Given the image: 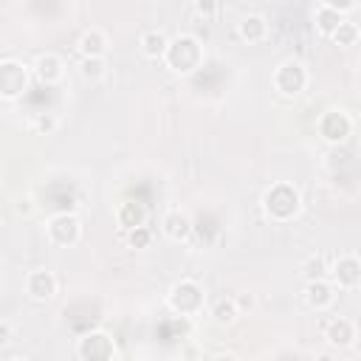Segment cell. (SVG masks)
Returning a JSON list of instances; mask_svg holds the SVG:
<instances>
[{
    "mask_svg": "<svg viewBox=\"0 0 361 361\" xmlns=\"http://www.w3.org/2000/svg\"><path fill=\"white\" fill-rule=\"evenodd\" d=\"M203 56H206V51H203L200 39H197L195 34H178V37H172V39L166 42V51H164L161 62H164L172 73L189 76V73H195V71L200 68Z\"/></svg>",
    "mask_w": 361,
    "mask_h": 361,
    "instance_id": "obj_1",
    "label": "cell"
},
{
    "mask_svg": "<svg viewBox=\"0 0 361 361\" xmlns=\"http://www.w3.org/2000/svg\"><path fill=\"white\" fill-rule=\"evenodd\" d=\"M299 206H302V197H299L296 186H290V183H274V186L265 192V197H262L265 214H268L271 220H276V223L293 220V217L299 214Z\"/></svg>",
    "mask_w": 361,
    "mask_h": 361,
    "instance_id": "obj_2",
    "label": "cell"
},
{
    "mask_svg": "<svg viewBox=\"0 0 361 361\" xmlns=\"http://www.w3.org/2000/svg\"><path fill=\"white\" fill-rule=\"evenodd\" d=\"M169 307L180 316H195L203 310V302H206V290L195 282V279H180L169 288V296H166Z\"/></svg>",
    "mask_w": 361,
    "mask_h": 361,
    "instance_id": "obj_3",
    "label": "cell"
},
{
    "mask_svg": "<svg viewBox=\"0 0 361 361\" xmlns=\"http://www.w3.org/2000/svg\"><path fill=\"white\" fill-rule=\"evenodd\" d=\"M355 8H358L355 0H350V3L322 0V3H316V8H313V25H316V31H319L322 37H333V31L338 28V23L347 20V14H353Z\"/></svg>",
    "mask_w": 361,
    "mask_h": 361,
    "instance_id": "obj_4",
    "label": "cell"
},
{
    "mask_svg": "<svg viewBox=\"0 0 361 361\" xmlns=\"http://www.w3.org/2000/svg\"><path fill=\"white\" fill-rule=\"evenodd\" d=\"M31 68L17 59H3L0 62V99H20L28 87Z\"/></svg>",
    "mask_w": 361,
    "mask_h": 361,
    "instance_id": "obj_5",
    "label": "cell"
},
{
    "mask_svg": "<svg viewBox=\"0 0 361 361\" xmlns=\"http://www.w3.org/2000/svg\"><path fill=\"white\" fill-rule=\"evenodd\" d=\"M271 82H274V87H276L282 96H296V93H302L305 85H307V71H305V65H302L299 59H285V62L276 65Z\"/></svg>",
    "mask_w": 361,
    "mask_h": 361,
    "instance_id": "obj_6",
    "label": "cell"
},
{
    "mask_svg": "<svg viewBox=\"0 0 361 361\" xmlns=\"http://www.w3.org/2000/svg\"><path fill=\"white\" fill-rule=\"evenodd\" d=\"M330 285L336 290H355L358 282H361V262H358V254H341L336 257V262L330 265V274H327Z\"/></svg>",
    "mask_w": 361,
    "mask_h": 361,
    "instance_id": "obj_7",
    "label": "cell"
},
{
    "mask_svg": "<svg viewBox=\"0 0 361 361\" xmlns=\"http://www.w3.org/2000/svg\"><path fill=\"white\" fill-rule=\"evenodd\" d=\"M76 355H79V361H113L116 358V344L107 333L93 330V333H85L76 341Z\"/></svg>",
    "mask_w": 361,
    "mask_h": 361,
    "instance_id": "obj_8",
    "label": "cell"
},
{
    "mask_svg": "<svg viewBox=\"0 0 361 361\" xmlns=\"http://www.w3.org/2000/svg\"><path fill=\"white\" fill-rule=\"evenodd\" d=\"M45 231H48V240H51L54 245H62V248L76 245V243H79V237H82V226H79L76 214H68V212L54 214V217L48 220Z\"/></svg>",
    "mask_w": 361,
    "mask_h": 361,
    "instance_id": "obj_9",
    "label": "cell"
},
{
    "mask_svg": "<svg viewBox=\"0 0 361 361\" xmlns=\"http://www.w3.org/2000/svg\"><path fill=\"white\" fill-rule=\"evenodd\" d=\"M319 133L327 144H341L353 133V118L344 110H327L319 121Z\"/></svg>",
    "mask_w": 361,
    "mask_h": 361,
    "instance_id": "obj_10",
    "label": "cell"
},
{
    "mask_svg": "<svg viewBox=\"0 0 361 361\" xmlns=\"http://www.w3.org/2000/svg\"><path fill=\"white\" fill-rule=\"evenodd\" d=\"M31 73L42 82V85H56L65 79V62L59 54L54 51H45V54H37L34 65H31Z\"/></svg>",
    "mask_w": 361,
    "mask_h": 361,
    "instance_id": "obj_11",
    "label": "cell"
},
{
    "mask_svg": "<svg viewBox=\"0 0 361 361\" xmlns=\"http://www.w3.org/2000/svg\"><path fill=\"white\" fill-rule=\"evenodd\" d=\"M161 231H164L172 243H186V240L192 237L195 226H192V217H189L186 212H180V209H169V212L161 217Z\"/></svg>",
    "mask_w": 361,
    "mask_h": 361,
    "instance_id": "obj_12",
    "label": "cell"
},
{
    "mask_svg": "<svg viewBox=\"0 0 361 361\" xmlns=\"http://www.w3.org/2000/svg\"><path fill=\"white\" fill-rule=\"evenodd\" d=\"M25 293L37 302H48L54 293H56V276L45 268H37L25 276Z\"/></svg>",
    "mask_w": 361,
    "mask_h": 361,
    "instance_id": "obj_13",
    "label": "cell"
},
{
    "mask_svg": "<svg viewBox=\"0 0 361 361\" xmlns=\"http://www.w3.org/2000/svg\"><path fill=\"white\" fill-rule=\"evenodd\" d=\"M324 338H327L330 347H338V350L353 347V344H355V322L347 319V316H336V319L327 324Z\"/></svg>",
    "mask_w": 361,
    "mask_h": 361,
    "instance_id": "obj_14",
    "label": "cell"
},
{
    "mask_svg": "<svg viewBox=\"0 0 361 361\" xmlns=\"http://www.w3.org/2000/svg\"><path fill=\"white\" fill-rule=\"evenodd\" d=\"M305 302L313 310H327L336 302V288L330 285V279H313L305 282Z\"/></svg>",
    "mask_w": 361,
    "mask_h": 361,
    "instance_id": "obj_15",
    "label": "cell"
},
{
    "mask_svg": "<svg viewBox=\"0 0 361 361\" xmlns=\"http://www.w3.org/2000/svg\"><path fill=\"white\" fill-rule=\"evenodd\" d=\"M79 54H82V59L85 56H93V59H104L107 56V48H110V39H107V34L102 31V28H87L82 37H79Z\"/></svg>",
    "mask_w": 361,
    "mask_h": 361,
    "instance_id": "obj_16",
    "label": "cell"
},
{
    "mask_svg": "<svg viewBox=\"0 0 361 361\" xmlns=\"http://www.w3.org/2000/svg\"><path fill=\"white\" fill-rule=\"evenodd\" d=\"M237 34H240V39H245V42H262L265 37H268V20L262 17V14H245L240 23H237Z\"/></svg>",
    "mask_w": 361,
    "mask_h": 361,
    "instance_id": "obj_17",
    "label": "cell"
},
{
    "mask_svg": "<svg viewBox=\"0 0 361 361\" xmlns=\"http://www.w3.org/2000/svg\"><path fill=\"white\" fill-rule=\"evenodd\" d=\"M166 42H169V37H166L161 28H147V31L138 37V48H141V54H144L147 59H161L164 51H166Z\"/></svg>",
    "mask_w": 361,
    "mask_h": 361,
    "instance_id": "obj_18",
    "label": "cell"
},
{
    "mask_svg": "<svg viewBox=\"0 0 361 361\" xmlns=\"http://www.w3.org/2000/svg\"><path fill=\"white\" fill-rule=\"evenodd\" d=\"M118 223H121L127 231H133V228H138V226L147 223V209H144L141 203L127 200V203L118 206Z\"/></svg>",
    "mask_w": 361,
    "mask_h": 361,
    "instance_id": "obj_19",
    "label": "cell"
},
{
    "mask_svg": "<svg viewBox=\"0 0 361 361\" xmlns=\"http://www.w3.org/2000/svg\"><path fill=\"white\" fill-rule=\"evenodd\" d=\"M237 307H234V299L228 296H223V299H217L214 302V307H212V319H214V324H220V327H228V324H234L237 322Z\"/></svg>",
    "mask_w": 361,
    "mask_h": 361,
    "instance_id": "obj_20",
    "label": "cell"
},
{
    "mask_svg": "<svg viewBox=\"0 0 361 361\" xmlns=\"http://www.w3.org/2000/svg\"><path fill=\"white\" fill-rule=\"evenodd\" d=\"M79 76L85 82H102L107 76V62L104 59H93V56H85L79 62Z\"/></svg>",
    "mask_w": 361,
    "mask_h": 361,
    "instance_id": "obj_21",
    "label": "cell"
},
{
    "mask_svg": "<svg viewBox=\"0 0 361 361\" xmlns=\"http://www.w3.org/2000/svg\"><path fill=\"white\" fill-rule=\"evenodd\" d=\"M327 274H330V265H327V259H324L322 254L307 257L305 265H302V276H305L307 282H313V279H327Z\"/></svg>",
    "mask_w": 361,
    "mask_h": 361,
    "instance_id": "obj_22",
    "label": "cell"
},
{
    "mask_svg": "<svg viewBox=\"0 0 361 361\" xmlns=\"http://www.w3.org/2000/svg\"><path fill=\"white\" fill-rule=\"evenodd\" d=\"M358 34H361V31H358V25H355L353 20H341L330 39H333L336 45H341V48H350V45L358 42Z\"/></svg>",
    "mask_w": 361,
    "mask_h": 361,
    "instance_id": "obj_23",
    "label": "cell"
},
{
    "mask_svg": "<svg viewBox=\"0 0 361 361\" xmlns=\"http://www.w3.org/2000/svg\"><path fill=\"white\" fill-rule=\"evenodd\" d=\"M127 243H130L133 248H147V245L152 243V231H149L147 226H138V228H133V231L127 234Z\"/></svg>",
    "mask_w": 361,
    "mask_h": 361,
    "instance_id": "obj_24",
    "label": "cell"
},
{
    "mask_svg": "<svg viewBox=\"0 0 361 361\" xmlns=\"http://www.w3.org/2000/svg\"><path fill=\"white\" fill-rule=\"evenodd\" d=\"M192 11H195L197 17H203V23H209V20L220 11V6H217V3H209V0H195V3H192Z\"/></svg>",
    "mask_w": 361,
    "mask_h": 361,
    "instance_id": "obj_25",
    "label": "cell"
},
{
    "mask_svg": "<svg viewBox=\"0 0 361 361\" xmlns=\"http://www.w3.org/2000/svg\"><path fill=\"white\" fill-rule=\"evenodd\" d=\"M231 299H234L237 313H251V310L257 307V296H254L251 290H243V293H237V296H231Z\"/></svg>",
    "mask_w": 361,
    "mask_h": 361,
    "instance_id": "obj_26",
    "label": "cell"
},
{
    "mask_svg": "<svg viewBox=\"0 0 361 361\" xmlns=\"http://www.w3.org/2000/svg\"><path fill=\"white\" fill-rule=\"evenodd\" d=\"M34 130L48 135V133H54V130H56V118H54L51 113H39V116L34 118Z\"/></svg>",
    "mask_w": 361,
    "mask_h": 361,
    "instance_id": "obj_27",
    "label": "cell"
},
{
    "mask_svg": "<svg viewBox=\"0 0 361 361\" xmlns=\"http://www.w3.org/2000/svg\"><path fill=\"white\" fill-rule=\"evenodd\" d=\"M11 338H14V327H11L6 319H0V350H3V347H8V344H11Z\"/></svg>",
    "mask_w": 361,
    "mask_h": 361,
    "instance_id": "obj_28",
    "label": "cell"
},
{
    "mask_svg": "<svg viewBox=\"0 0 361 361\" xmlns=\"http://www.w3.org/2000/svg\"><path fill=\"white\" fill-rule=\"evenodd\" d=\"M212 361H240V358H237L234 353H217V355H214Z\"/></svg>",
    "mask_w": 361,
    "mask_h": 361,
    "instance_id": "obj_29",
    "label": "cell"
},
{
    "mask_svg": "<svg viewBox=\"0 0 361 361\" xmlns=\"http://www.w3.org/2000/svg\"><path fill=\"white\" fill-rule=\"evenodd\" d=\"M6 361H28V358H23V355H11V358H6Z\"/></svg>",
    "mask_w": 361,
    "mask_h": 361,
    "instance_id": "obj_30",
    "label": "cell"
}]
</instances>
